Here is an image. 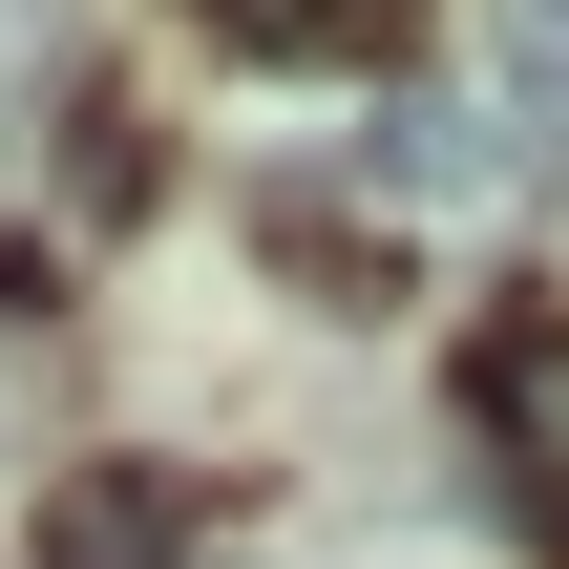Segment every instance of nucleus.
<instances>
[{
  "label": "nucleus",
  "mask_w": 569,
  "mask_h": 569,
  "mask_svg": "<svg viewBox=\"0 0 569 569\" xmlns=\"http://www.w3.org/2000/svg\"><path fill=\"white\" fill-rule=\"evenodd\" d=\"M465 401L507 422V486L569 507V338H549V317H528V338H486V359H465Z\"/></svg>",
  "instance_id": "f257e3e1"
},
{
  "label": "nucleus",
  "mask_w": 569,
  "mask_h": 569,
  "mask_svg": "<svg viewBox=\"0 0 569 569\" xmlns=\"http://www.w3.org/2000/svg\"><path fill=\"white\" fill-rule=\"evenodd\" d=\"M42 569H169V507H148L127 465H84V486L42 507Z\"/></svg>",
  "instance_id": "f03ea898"
}]
</instances>
